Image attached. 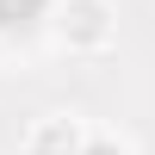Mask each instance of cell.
<instances>
[{
  "label": "cell",
  "instance_id": "3",
  "mask_svg": "<svg viewBox=\"0 0 155 155\" xmlns=\"http://www.w3.org/2000/svg\"><path fill=\"white\" fill-rule=\"evenodd\" d=\"M81 155H137V149L124 143L118 130H87V149H81Z\"/></svg>",
  "mask_w": 155,
  "mask_h": 155
},
{
  "label": "cell",
  "instance_id": "1",
  "mask_svg": "<svg viewBox=\"0 0 155 155\" xmlns=\"http://www.w3.org/2000/svg\"><path fill=\"white\" fill-rule=\"evenodd\" d=\"M50 31H56L62 50L93 56V50H106L112 37H118V12H112V0H56Z\"/></svg>",
  "mask_w": 155,
  "mask_h": 155
},
{
  "label": "cell",
  "instance_id": "2",
  "mask_svg": "<svg viewBox=\"0 0 155 155\" xmlns=\"http://www.w3.org/2000/svg\"><path fill=\"white\" fill-rule=\"evenodd\" d=\"M81 149H87V130H81V118H68V112L37 118L31 137H25V155H81Z\"/></svg>",
  "mask_w": 155,
  "mask_h": 155
}]
</instances>
